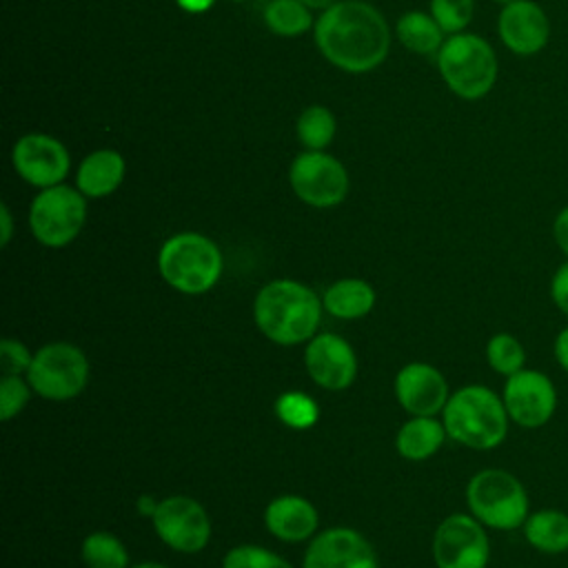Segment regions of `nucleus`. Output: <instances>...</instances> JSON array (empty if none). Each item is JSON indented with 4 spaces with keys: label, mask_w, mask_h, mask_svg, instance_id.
Masks as SVG:
<instances>
[{
    "label": "nucleus",
    "mask_w": 568,
    "mask_h": 568,
    "mask_svg": "<svg viewBox=\"0 0 568 568\" xmlns=\"http://www.w3.org/2000/svg\"><path fill=\"white\" fill-rule=\"evenodd\" d=\"M295 131L297 140L306 146V151H324L335 138L337 122L331 109L322 104H311L300 113Z\"/></svg>",
    "instance_id": "25"
},
{
    "label": "nucleus",
    "mask_w": 568,
    "mask_h": 568,
    "mask_svg": "<svg viewBox=\"0 0 568 568\" xmlns=\"http://www.w3.org/2000/svg\"><path fill=\"white\" fill-rule=\"evenodd\" d=\"M324 304L317 293L295 280L264 284L253 302V317L260 333L280 346L308 342L322 320Z\"/></svg>",
    "instance_id": "2"
},
{
    "label": "nucleus",
    "mask_w": 568,
    "mask_h": 568,
    "mask_svg": "<svg viewBox=\"0 0 568 568\" xmlns=\"http://www.w3.org/2000/svg\"><path fill=\"white\" fill-rule=\"evenodd\" d=\"M237 2H240V0H237Z\"/></svg>",
    "instance_id": "42"
},
{
    "label": "nucleus",
    "mask_w": 568,
    "mask_h": 568,
    "mask_svg": "<svg viewBox=\"0 0 568 568\" xmlns=\"http://www.w3.org/2000/svg\"><path fill=\"white\" fill-rule=\"evenodd\" d=\"M300 2H304L308 9H328L337 0H300Z\"/></svg>",
    "instance_id": "39"
},
{
    "label": "nucleus",
    "mask_w": 568,
    "mask_h": 568,
    "mask_svg": "<svg viewBox=\"0 0 568 568\" xmlns=\"http://www.w3.org/2000/svg\"><path fill=\"white\" fill-rule=\"evenodd\" d=\"M131 568H169V566L158 564V561H142V564H135V566H131Z\"/></svg>",
    "instance_id": "40"
},
{
    "label": "nucleus",
    "mask_w": 568,
    "mask_h": 568,
    "mask_svg": "<svg viewBox=\"0 0 568 568\" xmlns=\"http://www.w3.org/2000/svg\"><path fill=\"white\" fill-rule=\"evenodd\" d=\"M442 422L453 442L473 450L497 448L504 444L510 428L501 395L484 384L457 388L442 410Z\"/></svg>",
    "instance_id": "3"
},
{
    "label": "nucleus",
    "mask_w": 568,
    "mask_h": 568,
    "mask_svg": "<svg viewBox=\"0 0 568 568\" xmlns=\"http://www.w3.org/2000/svg\"><path fill=\"white\" fill-rule=\"evenodd\" d=\"M0 224H2V233H0V244L7 246L9 240H11V231H13V224H11V213H9V206L2 202L0 204Z\"/></svg>",
    "instance_id": "36"
},
{
    "label": "nucleus",
    "mask_w": 568,
    "mask_h": 568,
    "mask_svg": "<svg viewBox=\"0 0 568 568\" xmlns=\"http://www.w3.org/2000/svg\"><path fill=\"white\" fill-rule=\"evenodd\" d=\"M151 524L155 535L178 552H200L211 539V519L204 506L186 495L162 499Z\"/></svg>",
    "instance_id": "12"
},
{
    "label": "nucleus",
    "mask_w": 568,
    "mask_h": 568,
    "mask_svg": "<svg viewBox=\"0 0 568 568\" xmlns=\"http://www.w3.org/2000/svg\"><path fill=\"white\" fill-rule=\"evenodd\" d=\"M552 357L559 364L564 373H568V326L559 328V333L552 339Z\"/></svg>",
    "instance_id": "35"
},
{
    "label": "nucleus",
    "mask_w": 568,
    "mask_h": 568,
    "mask_svg": "<svg viewBox=\"0 0 568 568\" xmlns=\"http://www.w3.org/2000/svg\"><path fill=\"white\" fill-rule=\"evenodd\" d=\"M220 246L193 231L171 235L158 253V268L162 280L184 295H202L215 286L222 275Z\"/></svg>",
    "instance_id": "4"
},
{
    "label": "nucleus",
    "mask_w": 568,
    "mask_h": 568,
    "mask_svg": "<svg viewBox=\"0 0 568 568\" xmlns=\"http://www.w3.org/2000/svg\"><path fill=\"white\" fill-rule=\"evenodd\" d=\"M437 67L446 87L462 100L488 95L497 82L499 62L490 42L477 33H453L437 51Z\"/></svg>",
    "instance_id": "5"
},
{
    "label": "nucleus",
    "mask_w": 568,
    "mask_h": 568,
    "mask_svg": "<svg viewBox=\"0 0 568 568\" xmlns=\"http://www.w3.org/2000/svg\"><path fill=\"white\" fill-rule=\"evenodd\" d=\"M395 397L413 417H435L444 410L450 393L439 368L426 362H410L395 375Z\"/></svg>",
    "instance_id": "17"
},
{
    "label": "nucleus",
    "mask_w": 568,
    "mask_h": 568,
    "mask_svg": "<svg viewBox=\"0 0 568 568\" xmlns=\"http://www.w3.org/2000/svg\"><path fill=\"white\" fill-rule=\"evenodd\" d=\"M275 415L282 424L295 430H306L320 419V406L315 399L300 390H286L275 399Z\"/></svg>",
    "instance_id": "28"
},
{
    "label": "nucleus",
    "mask_w": 568,
    "mask_h": 568,
    "mask_svg": "<svg viewBox=\"0 0 568 568\" xmlns=\"http://www.w3.org/2000/svg\"><path fill=\"white\" fill-rule=\"evenodd\" d=\"M475 11V0H430V16L444 29V33H462Z\"/></svg>",
    "instance_id": "30"
},
{
    "label": "nucleus",
    "mask_w": 568,
    "mask_h": 568,
    "mask_svg": "<svg viewBox=\"0 0 568 568\" xmlns=\"http://www.w3.org/2000/svg\"><path fill=\"white\" fill-rule=\"evenodd\" d=\"M548 293L555 308L568 317V257L552 271Z\"/></svg>",
    "instance_id": "33"
},
{
    "label": "nucleus",
    "mask_w": 568,
    "mask_h": 568,
    "mask_svg": "<svg viewBox=\"0 0 568 568\" xmlns=\"http://www.w3.org/2000/svg\"><path fill=\"white\" fill-rule=\"evenodd\" d=\"M304 364L311 379L326 390H344L357 375L353 346L335 333H315L306 344Z\"/></svg>",
    "instance_id": "16"
},
{
    "label": "nucleus",
    "mask_w": 568,
    "mask_h": 568,
    "mask_svg": "<svg viewBox=\"0 0 568 568\" xmlns=\"http://www.w3.org/2000/svg\"><path fill=\"white\" fill-rule=\"evenodd\" d=\"M222 568H293V566L268 548L242 544L231 548L224 555Z\"/></svg>",
    "instance_id": "29"
},
{
    "label": "nucleus",
    "mask_w": 568,
    "mask_h": 568,
    "mask_svg": "<svg viewBox=\"0 0 568 568\" xmlns=\"http://www.w3.org/2000/svg\"><path fill=\"white\" fill-rule=\"evenodd\" d=\"M317 524V508L300 495L275 497L264 510L266 530L286 544H300L315 537Z\"/></svg>",
    "instance_id": "18"
},
{
    "label": "nucleus",
    "mask_w": 568,
    "mask_h": 568,
    "mask_svg": "<svg viewBox=\"0 0 568 568\" xmlns=\"http://www.w3.org/2000/svg\"><path fill=\"white\" fill-rule=\"evenodd\" d=\"M497 36L510 53L519 58L537 55L550 40L548 13L535 0H513L497 16Z\"/></svg>",
    "instance_id": "14"
},
{
    "label": "nucleus",
    "mask_w": 568,
    "mask_h": 568,
    "mask_svg": "<svg viewBox=\"0 0 568 568\" xmlns=\"http://www.w3.org/2000/svg\"><path fill=\"white\" fill-rule=\"evenodd\" d=\"M446 437L448 435H446L444 422H439L435 417H410L397 430L395 446L402 457L422 462V459L433 457L442 448Z\"/></svg>",
    "instance_id": "22"
},
{
    "label": "nucleus",
    "mask_w": 568,
    "mask_h": 568,
    "mask_svg": "<svg viewBox=\"0 0 568 568\" xmlns=\"http://www.w3.org/2000/svg\"><path fill=\"white\" fill-rule=\"evenodd\" d=\"M521 532L526 544L541 555L568 552V513L559 508L530 510Z\"/></svg>",
    "instance_id": "20"
},
{
    "label": "nucleus",
    "mask_w": 568,
    "mask_h": 568,
    "mask_svg": "<svg viewBox=\"0 0 568 568\" xmlns=\"http://www.w3.org/2000/svg\"><path fill=\"white\" fill-rule=\"evenodd\" d=\"M501 399L513 424L535 430L555 417L559 406V390L550 375L526 366L506 377Z\"/></svg>",
    "instance_id": "9"
},
{
    "label": "nucleus",
    "mask_w": 568,
    "mask_h": 568,
    "mask_svg": "<svg viewBox=\"0 0 568 568\" xmlns=\"http://www.w3.org/2000/svg\"><path fill=\"white\" fill-rule=\"evenodd\" d=\"M313 33L320 53L348 73L373 71L390 49L384 16L364 0H337L315 20Z\"/></svg>",
    "instance_id": "1"
},
{
    "label": "nucleus",
    "mask_w": 568,
    "mask_h": 568,
    "mask_svg": "<svg viewBox=\"0 0 568 568\" xmlns=\"http://www.w3.org/2000/svg\"><path fill=\"white\" fill-rule=\"evenodd\" d=\"M33 355L29 353V348L11 337H4L0 342V368L2 375H22L29 371Z\"/></svg>",
    "instance_id": "32"
},
{
    "label": "nucleus",
    "mask_w": 568,
    "mask_h": 568,
    "mask_svg": "<svg viewBox=\"0 0 568 568\" xmlns=\"http://www.w3.org/2000/svg\"><path fill=\"white\" fill-rule=\"evenodd\" d=\"M184 11H189V13H202V11H206L209 7H213V2L215 0H175Z\"/></svg>",
    "instance_id": "37"
},
{
    "label": "nucleus",
    "mask_w": 568,
    "mask_h": 568,
    "mask_svg": "<svg viewBox=\"0 0 568 568\" xmlns=\"http://www.w3.org/2000/svg\"><path fill=\"white\" fill-rule=\"evenodd\" d=\"M87 222V197L80 189L55 184L42 189L29 206V229L49 248L71 244Z\"/></svg>",
    "instance_id": "8"
},
{
    "label": "nucleus",
    "mask_w": 568,
    "mask_h": 568,
    "mask_svg": "<svg viewBox=\"0 0 568 568\" xmlns=\"http://www.w3.org/2000/svg\"><path fill=\"white\" fill-rule=\"evenodd\" d=\"M29 382H24L20 375H2L0 379V417L2 422L13 419L29 402L31 395Z\"/></svg>",
    "instance_id": "31"
},
{
    "label": "nucleus",
    "mask_w": 568,
    "mask_h": 568,
    "mask_svg": "<svg viewBox=\"0 0 568 568\" xmlns=\"http://www.w3.org/2000/svg\"><path fill=\"white\" fill-rule=\"evenodd\" d=\"M493 2H497V4L504 7V4H508V2H513V0H493Z\"/></svg>",
    "instance_id": "41"
},
{
    "label": "nucleus",
    "mask_w": 568,
    "mask_h": 568,
    "mask_svg": "<svg viewBox=\"0 0 568 568\" xmlns=\"http://www.w3.org/2000/svg\"><path fill=\"white\" fill-rule=\"evenodd\" d=\"M302 568H377V555L362 532L337 526L311 539Z\"/></svg>",
    "instance_id": "15"
},
{
    "label": "nucleus",
    "mask_w": 568,
    "mask_h": 568,
    "mask_svg": "<svg viewBox=\"0 0 568 568\" xmlns=\"http://www.w3.org/2000/svg\"><path fill=\"white\" fill-rule=\"evenodd\" d=\"M288 182L293 193L315 209L335 206L348 193V173L344 164L324 151L300 153L288 169Z\"/></svg>",
    "instance_id": "11"
},
{
    "label": "nucleus",
    "mask_w": 568,
    "mask_h": 568,
    "mask_svg": "<svg viewBox=\"0 0 568 568\" xmlns=\"http://www.w3.org/2000/svg\"><path fill=\"white\" fill-rule=\"evenodd\" d=\"M11 162L18 175L38 189L62 184L71 166L67 146L47 133L22 135L13 144Z\"/></svg>",
    "instance_id": "13"
},
{
    "label": "nucleus",
    "mask_w": 568,
    "mask_h": 568,
    "mask_svg": "<svg viewBox=\"0 0 568 568\" xmlns=\"http://www.w3.org/2000/svg\"><path fill=\"white\" fill-rule=\"evenodd\" d=\"M552 240L557 244V248L568 257V204L561 206L555 217H552Z\"/></svg>",
    "instance_id": "34"
},
{
    "label": "nucleus",
    "mask_w": 568,
    "mask_h": 568,
    "mask_svg": "<svg viewBox=\"0 0 568 568\" xmlns=\"http://www.w3.org/2000/svg\"><path fill=\"white\" fill-rule=\"evenodd\" d=\"M468 513L493 530H517L530 515L524 481L506 468H481L466 484Z\"/></svg>",
    "instance_id": "6"
},
{
    "label": "nucleus",
    "mask_w": 568,
    "mask_h": 568,
    "mask_svg": "<svg viewBox=\"0 0 568 568\" xmlns=\"http://www.w3.org/2000/svg\"><path fill=\"white\" fill-rule=\"evenodd\" d=\"M158 504H160V501H155L151 495H142V497L138 499V513L146 515V517H153Z\"/></svg>",
    "instance_id": "38"
},
{
    "label": "nucleus",
    "mask_w": 568,
    "mask_h": 568,
    "mask_svg": "<svg viewBox=\"0 0 568 568\" xmlns=\"http://www.w3.org/2000/svg\"><path fill=\"white\" fill-rule=\"evenodd\" d=\"M433 559L437 568H486L490 539L486 526L470 513H453L433 535Z\"/></svg>",
    "instance_id": "10"
},
{
    "label": "nucleus",
    "mask_w": 568,
    "mask_h": 568,
    "mask_svg": "<svg viewBox=\"0 0 568 568\" xmlns=\"http://www.w3.org/2000/svg\"><path fill=\"white\" fill-rule=\"evenodd\" d=\"M24 375L36 395L51 402H67L84 390L89 382V359L75 344L51 342L33 353Z\"/></svg>",
    "instance_id": "7"
},
{
    "label": "nucleus",
    "mask_w": 568,
    "mask_h": 568,
    "mask_svg": "<svg viewBox=\"0 0 568 568\" xmlns=\"http://www.w3.org/2000/svg\"><path fill=\"white\" fill-rule=\"evenodd\" d=\"M324 311L339 320H359L375 306V291L366 280L342 277L333 282L322 295Z\"/></svg>",
    "instance_id": "21"
},
{
    "label": "nucleus",
    "mask_w": 568,
    "mask_h": 568,
    "mask_svg": "<svg viewBox=\"0 0 568 568\" xmlns=\"http://www.w3.org/2000/svg\"><path fill=\"white\" fill-rule=\"evenodd\" d=\"M486 362L497 375L510 377L517 371L526 368V348L519 342V337L499 331L490 335V339L486 342Z\"/></svg>",
    "instance_id": "27"
},
{
    "label": "nucleus",
    "mask_w": 568,
    "mask_h": 568,
    "mask_svg": "<svg viewBox=\"0 0 568 568\" xmlns=\"http://www.w3.org/2000/svg\"><path fill=\"white\" fill-rule=\"evenodd\" d=\"M87 568H129V552L113 532H91L80 548Z\"/></svg>",
    "instance_id": "26"
},
{
    "label": "nucleus",
    "mask_w": 568,
    "mask_h": 568,
    "mask_svg": "<svg viewBox=\"0 0 568 568\" xmlns=\"http://www.w3.org/2000/svg\"><path fill=\"white\" fill-rule=\"evenodd\" d=\"M264 22L275 36L295 38L315 27L311 9L300 0H271L264 9Z\"/></svg>",
    "instance_id": "24"
},
{
    "label": "nucleus",
    "mask_w": 568,
    "mask_h": 568,
    "mask_svg": "<svg viewBox=\"0 0 568 568\" xmlns=\"http://www.w3.org/2000/svg\"><path fill=\"white\" fill-rule=\"evenodd\" d=\"M395 33L399 42L415 53H437L444 44V29L430 13L408 11L397 20Z\"/></svg>",
    "instance_id": "23"
},
{
    "label": "nucleus",
    "mask_w": 568,
    "mask_h": 568,
    "mask_svg": "<svg viewBox=\"0 0 568 568\" xmlns=\"http://www.w3.org/2000/svg\"><path fill=\"white\" fill-rule=\"evenodd\" d=\"M124 158L113 149H100L89 153L75 173V186L84 197H106L124 180Z\"/></svg>",
    "instance_id": "19"
}]
</instances>
